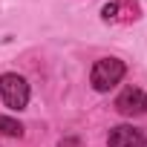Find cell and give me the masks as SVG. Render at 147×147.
<instances>
[{"instance_id":"obj_4","label":"cell","mask_w":147,"mask_h":147,"mask_svg":"<svg viewBox=\"0 0 147 147\" xmlns=\"http://www.w3.org/2000/svg\"><path fill=\"white\" fill-rule=\"evenodd\" d=\"M107 144H110V147H144V144H147V138H144V133H141L138 127L118 124V127H113V130H110Z\"/></svg>"},{"instance_id":"obj_6","label":"cell","mask_w":147,"mask_h":147,"mask_svg":"<svg viewBox=\"0 0 147 147\" xmlns=\"http://www.w3.org/2000/svg\"><path fill=\"white\" fill-rule=\"evenodd\" d=\"M115 12H118V3H107V6L101 9V18H104V20H115Z\"/></svg>"},{"instance_id":"obj_5","label":"cell","mask_w":147,"mask_h":147,"mask_svg":"<svg viewBox=\"0 0 147 147\" xmlns=\"http://www.w3.org/2000/svg\"><path fill=\"white\" fill-rule=\"evenodd\" d=\"M0 136H23V124L9 115H0Z\"/></svg>"},{"instance_id":"obj_1","label":"cell","mask_w":147,"mask_h":147,"mask_svg":"<svg viewBox=\"0 0 147 147\" xmlns=\"http://www.w3.org/2000/svg\"><path fill=\"white\" fill-rule=\"evenodd\" d=\"M124 72H127L124 61H118V58H101V61H95V66H92L90 81H92V87H95L98 92H110L115 84H121Z\"/></svg>"},{"instance_id":"obj_2","label":"cell","mask_w":147,"mask_h":147,"mask_svg":"<svg viewBox=\"0 0 147 147\" xmlns=\"http://www.w3.org/2000/svg\"><path fill=\"white\" fill-rule=\"evenodd\" d=\"M0 98L9 110H23L29 104V84L18 72H3L0 75Z\"/></svg>"},{"instance_id":"obj_3","label":"cell","mask_w":147,"mask_h":147,"mask_svg":"<svg viewBox=\"0 0 147 147\" xmlns=\"http://www.w3.org/2000/svg\"><path fill=\"white\" fill-rule=\"evenodd\" d=\"M118 113L124 115H144L147 113V92H141L138 87H127L118 98H115Z\"/></svg>"}]
</instances>
